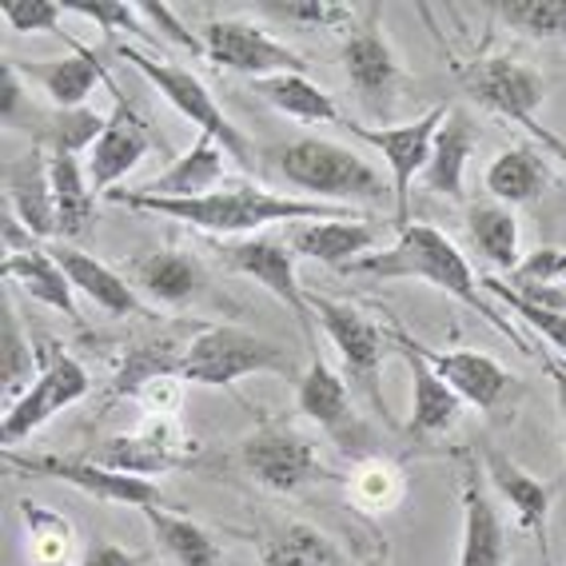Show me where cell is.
I'll use <instances>...</instances> for the list:
<instances>
[{"mask_svg": "<svg viewBox=\"0 0 566 566\" xmlns=\"http://www.w3.org/2000/svg\"><path fill=\"white\" fill-rule=\"evenodd\" d=\"M479 128L475 120L467 116L463 108L447 112L443 128H439L436 144H431V160H427L423 184L431 192L447 196V200H463V176H467V160L475 153Z\"/></svg>", "mask_w": 566, "mask_h": 566, "instance_id": "d4e9b609", "label": "cell"}, {"mask_svg": "<svg viewBox=\"0 0 566 566\" xmlns=\"http://www.w3.org/2000/svg\"><path fill=\"white\" fill-rule=\"evenodd\" d=\"M140 17L148 21V29H160L172 44H184V49L196 52V56H208V52H203L200 36H192V32L184 29V24L176 21V12L168 9V4H160V0H144V4H140Z\"/></svg>", "mask_w": 566, "mask_h": 566, "instance_id": "bcb514c9", "label": "cell"}, {"mask_svg": "<svg viewBox=\"0 0 566 566\" xmlns=\"http://www.w3.org/2000/svg\"><path fill=\"white\" fill-rule=\"evenodd\" d=\"M307 304H312V312H315V324L324 327V335L332 339L339 359H344L347 387H355V391L364 395L384 423H395L384 403V384H379L387 352H399V347H395V335L384 332V327L375 324L371 315L359 312V307L335 304L327 295L307 292Z\"/></svg>", "mask_w": 566, "mask_h": 566, "instance_id": "5b68a950", "label": "cell"}, {"mask_svg": "<svg viewBox=\"0 0 566 566\" xmlns=\"http://www.w3.org/2000/svg\"><path fill=\"white\" fill-rule=\"evenodd\" d=\"M399 347V344H395ZM407 371H411V419H407V439H439L447 436L451 427L459 423V411H463V399H459L451 387L439 379L431 367L419 359L415 352L399 347Z\"/></svg>", "mask_w": 566, "mask_h": 566, "instance_id": "cb8c5ba5", "label": "cell"}, {"mask_svg": "<svg viewBox=\"0 0 566 566\" xmlns=\"http://www.w3.org/2000/svg\"><path fill=\"white\" fill-rule=\"evenodd\" d=\"M81 566H140V555H132L116 543H92Z\"/></svg>", "mask_w": 566, "mask_h": 566, "instance_id": "c3c4849f", "label": "cell"}, {"mask_svg": "<svg viewBox=\"0 0 566 566\" xmlns=\"http://www.w3.org/2000/svg\"><path fill=\"white\" fill-rule=\"evenodd\" d=\"M483 471H486V479L495 483L499 495L515 506V515H518V523H523V531H531V535L538 538V546L546 551V515H551V491H546L538 479L526 475L518 463H511L503 451H495V447H486V451H483Z\"/></svg>", "mask_w": 566, "mask_h": 566, "instance_id": "4316f807", "label": "cell"}, {"mask_svg": "<svg viewBox=\"0 0 566 566\" xmlns=\"http://www.w3.org/2000/svg\"><path fill=\"white\" fill-rule=\"evenodd\" d=\"M467 232L499 272H515L518 268V220L506 203H471L467 208Z\"/></svg>", "mask_w": 566, "mask_h": 566, "instance_id": "e575fe53", "label": "cell"}, {"mask_svg": "<svg viewBox=\"0 0 566 566\" xmlns=\"http://www.w3.org/2000/svg\"><path fill=\"white\" fill-rule=\"evenodd\" d=\"M4 463L21 475H36V479H56L64 486H76L96 503H116V506H136V511H156V506H168L164 491L153 479L140 475H124L116 467H104L96 459L84 455H12L4 451Z\"/></svg>", "mask_w": 566, "mask_h": 566, "instance_id": "52a82bcc", "label": "cell"}, {"mask_svg": "<svg viewBox=\"0 0 566 566\" xmlns=\"http://www.w3.org/2000/svg\"><path fill=\"white\" fill-rule=\"evenodd\" d=\"M4 280L21 283L36 304H49L61 315H69V319H81L69 275L61 272V263L52 260L49 248H36V252H24V255H4Z\"/></svg>", "mask_w": 566, "mask_h": 566, "instance_id": "1f68e13d", "label": "cell"}, {"mask_svg": "<svg viewBox=\"0 0 566 566\" xmlns=\"http://www.w3.org/2000/svg\"><path fill=\"white\" fill-rule=\"evenodd\" d=\"M64 12V0H9L4 4V21L17 32H61L56 21Z\"/></svg>", "mask_w": 566, "mask_h": 566, "instance_id": "f6af8a7d", "label": "cell"}, {"mask_svg": "<svg viewBox=\"0 0 566 566\" xmlns=\"http://www.w3.org/2000/svg\"><path fill=\"white\" fill-rule=\"evenodd\" d=\"M0 240H4V255H24V252H36V248H41V240L17 220V212H12L9 203H4V220H0Z\"/></svg>", "mask_w": 566, "mask_h": 566, "instance_id": "7dc6e473", "label": "cell"}, {"mask_svg": "<svg viewBox=\"0 0 566 566\" xmlns=\"http://www.w3.org/2000/svg\"><path fill=\"white\" fill-rule=\"evenodd\" d=\"M515 287H558L566 280V252L563 248H535V252L518 260L515 272Z\"/></svg>", "mask_w": 566, "mask_h": 566, "instance_id": "ee69618b", "label": "cell"}, {"mask_svg": "<svg viewBox=\"0 0 566 566\" xmlns=\"http://www.w3.org/2000/svg\"><path fill=\"white\" fill-rule=\"evenodd\" d=\"M144 156H148V128L132 116V108H120L88 153L92 192H104V196L116 192L124 176H128Z\"/></svg>", "mask_w": 566, "mask_h": 566, "instance_id": "603a6c76", "label": "cell"}, {"mask_svg": "<svg viewBox=\"0 0 566 566\" xmlns=\"http://www.w3.org/2000/svg\"><path fill=\"white\" fill-rule=\"evenodd\" d=\"M344 72L355 96L364 101V108L375 120H391L395 101L403 92V64L395 61V49L387 44L384 29H379V4L367 12L364 21H355L344 41Z\"/></svg>", "mask_w": 566, "mask_h": 566, "instance_id": "30bf717a", "label": "cell"}, {"mask_svg": "<svg viewBox=\"0 0 566 566\" xmlns=\"http://www.w3.org/2000/svg\"><path fill=\"white\" fill-rule=\"evenodd\" d=\"M112 52H116L124 64H132L136 72H144V81L153 84V88L160 92L164 101L172 104L180 116H188V120L196 124V132H200V136H212L223 153L232 156V160H240L243 172H255V148H252V140H248V136H243V132L235 128L228 116H223V108L212 101L208 84H200V76H196V72L180 69V64L156 61V56H144V52L132 49V44H116Z\"/></svg>", "mask_w": 566, "mask_h": 566, "instance_id": "8992f818", "label": "cell"}, {"mask_svg": "<svg viewBox=\"0 0 566 566\" xmlns=\"http://www.w3.org/2000/svg\"><path fill=\"white\" fill-rule=\"evenodd\" d=\"M21 518L29 531V551L41 566H61L72 551V526L64 515H56L52 506L21 499Z\"/></svg>", "mask_w": 566, "mask_h": 566, "instance_id": "ab89813d", "label": "cell"}, {"mask_svg": "<svg viewBox=\"0 0 566 566\" xmlns=\"http://www.w3.org/2000/svg\"><path fill=\"white\" fill-rule=\"evenodd\" d=\"M240 459L248 467V475L260 479L268 491H300L307 483L332 479V471L319 463L315 439H307L304 431H295L287 423L252 431L243 439Z\"/></svg>", "mask_w": 566, "mask_h": 566, "instance_id": "7c38bea8", "label": "cell"}, {"mask_svg": "<svg viewBox=\"0 0 566 566\" xmlns=\"http://www.w3.org/2000/svg\"><path fill=\"white\" fill-rule=\"evenodd\" d=\"M295 375V359L283 352L280 344L263 339L243 327L220 324V327H200L184 347L180 379L184 384H203V387H232L243 375Z\"/></svg>", "mask_w": 566, "mask_h": 566, "instance_id": "277c9868", "label": "cell"}, {"mask_svg": "<svg viewBox=\"0 0 566 566\" xmlns=\"http://www.w3.org/2000/svg\"><path fill=\"white\" fill-rule=\"evenodd\" d=\"M92 387L88 371H84L81 359H72L61 344H49L41 352V375L32 379L29 391L17 399L12 407H4V423H0V439H4V451L29 439L41 423H49L52 415L64 411L69 403L84 399Z\"/></svg>", "mask_w": 566, "mask_h": 566, "instance_id": "9c48e42d", "label": "cell"}, {"mask_svg": "<svg viewBox=\"0 0 566 566\" xmlns=\"http://www.w3.org/2000/svg\"><path fill=\"white\" fill-rule=\"evenodd\" d=\"M263 566H339V551L315 526L292 523L263 543Z\"/></svg>", "mask_w": 566, "mask_h": 566, "instance_id": "74e56055", "label": "cell"}, {"mask_svg": "<svg viewBox=\"0 0 566 566\" xmlns=\"http://www.w3.org/2000/svg\"><path fill=\"white\" fill-rule=\"evenodd\" d=\"M196 455V447L188 443L184 427L176 419H148V431H132V436H116L96 451V463L116 467L124 475H140L153 479L172 471V467H184Z\"/></svg>", "mask_w": 566, "mask_h": 566, "instance_id": "e0dca14e", "label": "cell"}, {"mask_svg": "<svg viewBox=\"0 0 566 566\" xmlns=\"http://www.w3.org/2000/svg\"><path fill=\"white\" fill-rule=\"evenodd\" d=\"M49 180L56 200V235L76 240L92 220V184L84 176V164L72 153H49Z\"/></svg>", "mask_w": 566, "mask_h": 566, "instance_id": "836d02e7", "label": "cell"}, {"mask_svg": "<svg viewBox=\"0 0 566 566\" xmlns=\"http://www.w3.org/2000/svg\"><path fill=\"white\" fill-rule=\"evenodd\" d=\"M220 255L228 268L243 272L248 280H255L263 292H272L280 304H287V312L295 315V324L312 332L315 312L307 304V292L300 287V275H295V252L287 248V240H275V235H252V240H235L220 243Z\"/></svg>", "mask_w": 566, "mask_h": 566, "instance_id": "9a60e30c", "label": "cell"}, {"mask_svg": "<svg viewBox=\"0 0 566 566\" xmlns=\"http://www.w3.org/2000/svg\"><path fill=\"white\" fill-rule=\"evenodd\" d=\"M344 272L367 275V280H423L499 324V315L483 304V292H479V280L471 272L467 255L439 228H431V223H407L391 248L347 263Z\"/></svg>", "mask_w": 566, "mask_h": 566, "instance_id": "7a4b0ae2", "label": "cell"}, {"mask_svg": "<svg viewBox=\"0 0 566 566\" xmlns=\"http://www.w3.org/2000/svg\"><path fill=\"white\" fill-rule=\"evenodd\" d=\"M451 104H436L431 112H423L411 124H391V128H371V124L344 120V132H352L355 140L371 144L375 153L387 160L391 172V192H395V212H399V232L407 228V212H411V184L415 176L427 172L431 160V144H436L439 128H443Z\"/></svg>", "mask_w": 566, "mask_h": 566, "instance_id": "ba28073f", "label": "cell"}, {"mask_svg": "<svg viewBox=\"0 0 566 566\" xmlns=\"http://www.w3.org/2000/svg\"><path fill=\"white\" fill-rule=\"evenodd\" d=\"M531 128H535V124H531ZM538 132V140L546 144V148H551V153L558 156V160L566 164V140H558V136H551V132H543V128H535Z\"/></svg>", "mask_w": 566, "mask_h": 566, "instance_id": "f907efd6", "label": "cell"}, {"mask_svg": "<svg viewBox=\"0 0 566 566\" xmlns=\"http://www.w3.org/2000/svg\"><path fill=\"white\" fill-rule=\"evenodd\" d=\"M546 375L555 379V391H558V411H563L566 419V367L555 364V359H546Z\"/></svg>", "mask_w": 566, "mask_h": 566, "instance_id": "681fc988", "label": "cell"}, {"mask_svg": "<svg viewBox=\"0 0 566 566\" xmlns=\"http://www.w3.org/2000/svg\"><path fill=\"white\" fill-rule=\"evenodd\" d=\"M459 81H463V92L479 108L526 124V128L535 124V112L546 101L543 72L523 61H511V56H483V61L467 64L459 72Z\"/></svg>", "mask_w": 566, "mask_h": 566, "instance_id": "4fadbf2b", "label": "cell"}, {"mask_svg": "<svg viewBox=\"0 0 566 566\" xmlns=\"http://www.w3.org/2000/svg\"><path fill=\"white\" fill-rule=\"evenodd\" d=\"M347 495L352 503L364 511L367 518L384 515V511H395L399 499L407 495V479L395 463H384V459H364L347 475Z\"/></svg>", "mask_w": 566, "mask_h": 566, "instance_id": "d590c367", "label": "cell"}, {"mask_svg": "<svg viewBox=\"0 0 566 566\" xmlns=\"http://www.w3.org/2000/svg\"><path fill=\"white\" fill-rule=\"evenodd\" d=\"M391 335L399 347L419 355V359L463 399V407H475V411L491 415L506 399V391L515 387L511 371L483 352H436V347L419 344L415 335H407L403 327H391Z\"/></svg>", "mask_w": 566, "mask_h": 566, "instance_id": "5bb4252c", "label": "cell"}, {"mask_svg": "<svg viewBox=\"0 0 566 566\" xmlns=\"http://www.w3.org/2000/svg\"><path fill=\"white\" fill-rule=\"evenodd\" d=\"M455 566H506V531L495 503L486 499L479 463H467L463 471V538Z\"/></svg>", "mask_w": 566, "mask_h": 566, "instance_id": "d6986e66", "label": "cell"}, {"mask_svg": "<svg viewBox=\"0 0 566 566\" xmlns=\"http://www.w3.org/2000/svg\"><path fill=\"white\" fill-rule=\"evenodd\" d=\"M136 287H140L148 300H156V304L184 307L200 295L203 268L196 255L164 248V252H153L148 260L136 263Z\"/></svg>", "mask_w": 566, "mask_h": 566, "instance_id": "83f0119b", "label": "cell"}, {"mask_svg": "<svg viewBox=\"0 0 566 566\" xmlns=\"http://www.w3.org/2000/svg\"><path fill=\"white\" fill-rule=\"evenodd\" d=\"M491 17L506 24L511 32L535 36V41H566V0H499L491 4Z\"/></svg>", "mask_w": 566, "mask_h": 566, "instance_id": "f35d334b", "label": "cell"}, {"mask_svg": "<svg viewBox=\"0 0 566 566\" xmlns=\"http://www.w3.org/2000/svg\"><path fill=\"white\" fill-rule=\"evenodd\" d=\"M252 92H260L263 101L280 108L283 116H292L300 124H335L344 128V112L335 108V101L327 96L307 72H283V76H268V81H252Z\"/></svg>", "mask_w": 566, "mask_h": 566, "instance_id": "f1b7e54d", "label": "cell"}, {"mask_svg": "<svg viewBox=\"0 0 566 566\" xmlns=\"http://www.w3.org/2000/svg\"><path fill=\"white\" fill-rule=\"evenodd\" d=\"M483 292L495 295L499 304H506L511 312L523 319L531 332H538V339H546V344L555 347L558 355L566 359V307H538L531 304V300H523V295L511 287L506 280H495V275H486L483 280Z\"/></svg>", "mask_w": 566, "mask_h": 566, "instance_id": "60d3db41", "label": "cell"}, {"mask_svg": "<svg viewBox=\"0 0 566 566\" xmlns=\"http://www.w3.org/2000/svg\"><path fill=\"white\" fill-rule=\"evenodd\" d=\"M287 248L295 255L315 263H327V268H347V263L364 260L375 252L379 243V223L364 220H307V223H287L283 232Z\"/></svg>", "mask_w": 566, "mask_h": 566, "instance_id": "ac0fdd59", "label": "cell"}, {"mask_svg": "<svg viewBox=\"0 0 566 566\" xmlns=\"http://www.w3.org/2000/svg\"><path fill=\"white\" fill-rule=\"evenodd\" d=\"M64 44L72 49V56H61V61H21L17 72L29 76L32 84H41L44 96L61 112H76V108H84V101H88V92L96 88V81L112 84V76H108V69L96 61V52L81 49V44L69 41V36H64ZM112 88H116V84H112ZM116 96H120V88H116Z\"/></svg>", "mask_w": 566, "mask_h": 566, "instance_id": "44dd1931", "label": "cell"}, {"mask_svg": "<svg viewBox=\"0 0 566 566\" xmlns=\"http://www.w3.org/2000/svg\"><path fill=\"white\" fill-rule=\"evenodd\" d=\"M108 200L124 203V208H136V212H156V216H168V220L192 223V228L212 232V235H252V232H260V228H268V223L347 220V212L335 208V203L292 200V196L263 192L255 184L220 188V192L200 196V200H164V196L116 188V192H108Z\"/></svg>", "mask_w": 566, "mask_h": 566, "instance_id": "6da1fadb", "label": "cell"}, {"mask_svg": "<svg viewBox=\"0 0 566 566\" xmlns=\"http://www.w3.org/2000/svg\"><path fill=\"white\" fill-rule=\"evenodd\" d=\"M483 184L486 192L495 196V203H506V208L535 203L546 192V184H551V168L535 153V144H518V148H511V153L495 156V160L486 164Z\"/></svg>", "mask_w": 566, "mask_h": 566, "instance_id": "f546056e", "label": "cell"}, {"mask_svg": "<svg viewBox=\"0 0 566 566\" xmlns=\"http://www.w3.org/2000/svg\"><path fill=\"white\" fill-rule=\"evenodd\" d=\"M4 203L41 243L56 235V200H52L49 156L41 148L24 153L21 160H4Z\"/></svg>", "mask_w": 566, "mask_h": 566, "instance_id": "7402d4cb", "label": "cell"}, {"mask_svg": "<svg viewBox=\"0 0 566 566\" xmlns=\"http://www.w3.org/2000/svg\"><path fill=\"white\" fill-rule=\"evenodd\" d=\"M180 364H184V352L172 339H144V344L124 352L120 367L112 375L108 395H132V399H140L148 387L164 384V379H180Z\"/></svg>", "mask_w": 566, "mask_h": 566, "instance_id": "d6a6232c", "label": "cell"}, {"mask_svg": "<svg viewBox=\"0 0 566 566\" xmlns=\"http://www.w3.org/2000/svg\"><path fill=\"white\" fill-rule=\"evenodd\" d=\"M64 12L88 17L104 32H128V36H140V41L153 36V29L140 21V4H128V0H64Z\"/></svg>", "mask_w": 566, "mask_h": 566, "instance_id": "7bdbcfd3", "label": "cell"}, {"mask_svg": "<svg viewBox=\"0 0 566 566\" xmlns=\"http://www.w3.org/2000/svg\"><path fill=\"white\" fill-rule=\"evenodd\" d=\"M148 526H153V538L160 546V555L172 566H220V546L216 538L203 531L200 523L172 511V506H156V511H144Z\"/></svg>", "mask_w": 566, "mask_h": 566, "instance_id": "4dcf8cb0", "label": "cell"}, {"mask_svg": "<svg viewBox=\"0 0 566 566\" xmlns=\"http://www.w3.org/2000/svg\"><path fill=\"white\" fill-rule=\"evenodd\" d=\"M359 566H387V551L379 546L375 555H364V558H359Z\"/></svg>", "mask_w": 566, "mask_h": 566, "instance_id": "816d5d0a", "label": "cell"}, {"mask_svg": "<svg viewBox=\"0 0 566 566\" xmlns=\"http://www.w3.org/2000/svg\"><path fill=\"white\" fill-rule=\"evenodd\" d=\"M36 375H41V364L32 359V347L21 332V319L4 304V315H0V387H4V407L17 403L32 387Z\"/></svg>", "mask_w": 566, "mask_h": 566, "instance_id": "8d00e7d4", "label": "cell"}, {"mask_svg": "<svg viewBox=\"0 0 566 566\" xmlns=\"http://www.w3.org/2000/svg\"><path fill=\"white\" fill-rule=\"evenodd\" d=\"M263 17H275V21L300 24V29H347L352 21V4H339V0H268V4H255Z\"/></svg>", "mask_w": 566, "mask_h": 566, "instance_id": "b9f144b4", "label": "cell"}, {"mask_svg": "<svg viewBox=\"0 0 566 566\" xmlns=\"http://www.w3.org/2000/svg\"><path fill=\"white\" fill-rule=\"evenodd\" d=\"M300 411H304L312 423L324 427L347 455L371 459L375 443H371V436H367V423L359 419V411H355V403H352V387H347L319 355H315L312 367L300 375Z\"/></svg>", "mask_w": 566, "mask_h": 566, "instance_id": "2e32d148", "label": "cell"}, {"mask_svg": "<svg viewBox=\"0 0 566 566\" xmlns=\"http://www.w3.org/2000/svg\"><path fill=\"white\" fill-rule=\"evenodd\" d=\"M280 172L287 184L304 188L319 203L332 200H364V203H384L391 192V180L375 172L364 156H355L352 148H339L332 140H292L280 148Z\"/></svg>", "mask_w": 566, "mask_h": 566, "instance_id": "3957f363", "label": "cell"}, {"mask_svg": "<svg viewBox=\"0 0 566 566\" xmlns=\"http://www.w3.org/2000/svg\"><path fill=\"white\" fill-rule=\"evenodd\" d=\"M52 260L61 263V272L69 275L72 292H81L84 300L101 307V312L116 315V319H128V315H144L148 307L140 304V295L124 275H116L108 263H101L96 255L72 248V243H49Z\"/></svg>", "mask_w": 566, "mask_h": 566, "instance_id": "ffe728a7", "label": "cell"}, {"mask_svg": "<svg viewBox=\"0 0 566 566\" xmlns=\"http://www.w3.org/2000/svg\"><path fill=\"white\" fill-rule=\"evenodd\" d=\"M200 41L208 61L228 72H240V76H252V81H268V76H283V72H307V61L300 52L275 41L272 32H263L252 21L216 17L203 24Z\"/></svg>", "mask_w": 566, "mask_h": 566, "instance_id": "8fae6325", "label": "cell"}, {"mask_svg": "<svg viewBox=\"0 0 566 566\" xmlns=\"http://www.w3.org/2000/svg\"><path fill=\"white\" fill-rule=\"evenodd\" d=\"M223 180V148L212 136H196V144L180 160L160 172L156 180H148L140 192L164 196V200H200V196L220 192Z\"/></svg>", "mask_w": 566, "mask_h": 566, "instance_id": "484cf974", "label": "cell"}]
</instances>
